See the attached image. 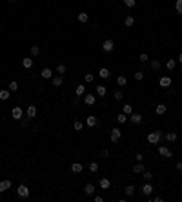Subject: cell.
I'll return each mask as SVG.
<instances>
[{"mask_svg":"<svg viewBox=\"0 0 182 202\" xmlns=\"http://www.w3.org/2000/svg\"><path fill=\"white\" fill-rule=\"evenodd\" d=\"M162 138V131H149L147 133V142L149 144H158Z\"/></svg>","mask_w":182,"mask_h":202,"instance_id":"obj_1","label":"cell"},{"mask_svg":"<svg viewBox=\"0 0 182 202\" xmlns=\"http://www.w3.org/2000/svg\"><path fill=\"white\" fill-rule=\"evenodd\" d=\"M17 193H18L20 199H28V197H29V187L26 186V184H20L18 190H17Z\"/></svg>","mask_w":182,"mask_h":202,"instance_id":"obj_2","label":"cell"},{"mask_svg":"<svg viewBox=\"0 0 182 202\" xmlns=\"http://www.w3.org/2000/svg\"><path fill=\"white\" fill-rule=\"evenodd\" d=\"M158 155L164 157V158H171L173 157V153H171V149L167 146H158Z\"/></svg>","mask_w":182,"mask_h":202,"instance_id":"obj_3","label":"cell"},{"mask_svg":"<svg viewBox=\"0 0 182 202\" xmlns=\"http://www.w3.org/2000/svg\"><path fill=\"white\" fill-rule=\"evenodd\" d=\"M120 137H122V131L118 129V127H113L111 133H109V138H111V142H118Z\"/></svg>","mask_w":182,"mask_h":202,"instance_id":"obj_4","label":"cell"},{"mask_svg":"<svg viewBox=\"0 0 182 202\" xmlns=\"http://www.w3.org/2000/svg\"><path fill=\"white\" fill-rule=\"evenodd\" d=\"M127 120H129L131 124H142V115H140V113H131L129 117H127Z\"/></svg>","mask_w":182,"mask_h":202,"instance_id":"obj_5","label":"cell"},{"mask_svg":"<svg viewBox=\"0 0 182 202\" xmlns=\"http://www.w3.org/2000/svg\"><path fill=\"white\" fill-rule=\"evenodd\" d=\"M113 48H115V42H113L111 38H107V40H104V42H102V49H104L106 53H111Z\"/></svg>","mask_w":182,"mask_h":202,"instance_id":"obj_6","label":"cell"},{"mask_svg":"<svg viewBox=\"0 0 182 202\" xmlns=\"http://www.w3.org/2000/svg\"><path fill=\"white\" fill-rule=\"evenodd\" d=\"M11 117L15 118V120H22V117H24V111H22V107H13V111H11Z\"/></svg>","mask_w":182,"mask_h":202,"instance_id":"obj_7","label":"cell"},{"mask_svg":"<svg viewBox=\"0 0 182 202\" xmlns=\"http://www.w3.org/2000/svg\"><path fill=\"white\" fill-rule=\"evenodd\" d=\"M37 113H38V111H37V106H33V104H31V106H28V111H26V115H28V118H29V120L35 118V117H37Z\"/></svg>","mask_w":182,"mask_h":202,"instance_id":"obj_8","label":"cell"},{"mask_svg":"<svg viewBox=\"0 0 182 202\" xmlns=\"http://www.w3.org/2000/svg\"><path fill=\"white\" fill-rule=\"evenodd\" d=\"M140 191H142V195H146V197H149V195L153 193V186H151V184L146 180V184H144L142 187H140Z\"/></svg>","mask_w":182,"mask_h":202,"instance_id":"obj_9","label":"cell"},{"mask_svg":"<svg viewBox=\"0 0 182 202\" xmlns=\"http://www.w3.org/2000/svg\"><path fill=\"white\" fill-rule=\"evenodd\" d=\"M40 77L46 78V80H49V78H53V71L49 69V67H44V69L40 71Z\"/></svg>","mask_w":182,"mask_h":202,"instance_id":"obj_10","label":"cell"},{"mask_svg":"<svg viewBox=\"0 0 182 202\" xmlns=\"http://www.w3.org/2000/svg\"><path fill=\"white\" fill-rule=\"evenodd\" d=\"M95 102H97V97H95V95H91V93L84 97V104H86V106H93Z\"/></svg>","mask_w":182,"mask_h":202,"instance_id":"obj_11","label":"cell"},{"mask_svg":"<svg viewBox=\"0 0 182 202\" xmlns=\"http://www.w3.org/2000/svg\"><path fill=\"white\" fill-rule=\"evenodd\" d=\"M98 186H100V190H109V186H111V182H109V178H100L98 180Z\"/></svg>","mask_w":182,"mask_h":202,"instance_id":"obj_12","label":"cell"},{"mask_svg":"<svg viewBox=\"0 0 182 202\" xmlns=\"http://www.w3.org/2000/svg\"><path fill=\"white\" fill-rule=\"evenodd\" d=\"M158 86L160 87H170L171 86V78L170 77H162V78L158 80Z\"/></svg>","mask_w":182,"mask_h":202,"instance_id":"obj_13","label":"cell"},{"mask_svg":"<svg viewBox=\"0 0 182 202\" xmlns=\"http://www.w3.org/2000/svg\"><path fill=\"white\" fill-rule=\"evenodd\" d=\"M86 124L89 126V127H97V126H98V120H97V117H93V115H91V117H87V118H86Z\"/></svg>","mask_w":182,"mask_h":202,"instance_id":"obj_14","label":"cell"},{"mask_svg":"<svg viewBox=\"0 0 182 202\" xmlns=\"http://www.w3.org/2000/svg\"><path fill=\"white\" fill-rule=\"evenodd\" d=\"M62 80H64V75H57V77L51 78V82H53L55 87H60V86H62Z\"/></svg>","mask_w":182,"mask_h":202,"instance_id":"obj_15","label":"cell"},{"mask_svg":"<svg viewBox=\"0 0 182 202\" xmlns=\"http://www.w3.org/2000/svg\"><path fill=\"white\" fill-rule=\"evenodd\" d=\"M84 193L89 195V197H93V195H95V186H93V184H86L84 186Z\"/></svg>","mask_w":182,"mask_h":202,"instance_id":"obj_16","label":"cell"},{"mask_svg":"<svg viewBox=\"0 0 182 202\" xmlns=\"http://www.w3.org/2000/svg\"><path fill=\"white\" fill-rule=\"evenodd\" d=\"M9 187H11V180H2V182H0V193L8 191Z\"/></svg>","mask_w":182,"mask_h":202,"instance_id":"obj_17","label":"cell"},{"mask_svg":"<svg viewBox=\"0 0 182 202\" xmlns=\"http://www.w3.org/2000/svg\"><path fill=\"white\" fill-rule=\"evenodd\" d=\"M82 169H84V166L80 164V162H75V164L71 166V171L73 173H82Z\"/></svg>","mask_w":182,"mask_h":202,"instance_id":"obj_18","label":"cell"},{"mask_svg":"<svg viewBox=\"0 0 182 202\" xmlns=\"http://www.w3.org/2000/svg\"><path fill=\"white\" fill-rule=\"evenodd\" d=\"M98 77L100 78H107L109 77V69H107V67H100L98 69Z\"/></svg>","mask_w":182,"mask_h":202,"instance_id":"obj_19","label":"cell"},{"mask_svg":"<svg viewBox=\"0 0 182 202\" xmlns=\"http://www.w3.org/2000/svg\"><path fill=\"white\" fill-rule=\"evenodd\" d=\"M166 109H167V107H166V104H158L157 107H155V113H157V115H164V113H166Z\"/></svg>","mask_w":182,"mask_h":202,"instance_id":"obj_20","label":"cell"},{"mask_svg":"<svg viewBox=\"0 0 182 202\" xmlns=\"http://www.w3.org/2000/svg\"><path fill=\"white\" fill-rule=\"evenodd\" d=\"M77 18H78V22H80V24H86L87 20H89L87 13H84V11H82V13H78V17H77Z\"/></svg>","mask_w":182,"mask_h":202,"instance_id":"obj_21","label":"cell"},{"mask_svg":"<svg viewBox=\"0 0 182 202\" xmlns=\"http://www.w3.org/2000/svg\"><path fill=\"white\" fill-rule=\"evenodd\" d=\"M144 169H146V167H144L142 162H138V164L133 166V173H144Z\"/></svg>","mask_w":182,"mask_h":202,"instance_id":"obj_22","label":"cell"},{"mask_svg":"<svg viewBox=\"0 0 182 202\" xmlns=\"http://www.w3.org/2000/svg\"><path fill=\"white\" fill-rule=\"evenodd\" d=\"M11 97V91L9 89H0V100H8Z\"/></svg>","mask_w":182,"mask_h":202,"instance_id":"obj_23","label":"cell"},{"mask_svg":"<svg viewBox=\"0 0 182 202\" xmlns=\"http://www.w3.org/2000/svg\"><path fill=\"white\" fill-rule=\"evenodd\" d=\"M124 191H126V195H127V197H133V195H135V186L127 184V186L124 187Z\"/></svg>","mask_w":182,"mask_h":202,"instance_id":"obj_24","label":"cell"},{"mask_svg":"<svg viewBox=\"0 0 182 202\" xmlns=\"http://www.w3.org/2000/svg\"><path fill=\"white\" fill-rule=\"evenodd\" d=\"M133 24H135V18H133L131 15L124 18V26H126V28H131V26H133Z\"/></svg>","mask_w":182,"mask_h":202,"instance_id":"obj_25","label":"cell"},{"mask_svg":"<svg viewBox=\"0 0 182 202\" xmlns=\"http://www.w3.org/2000/svg\"><path fill=\"white\" fill-rule=\"evenodd\" d=\"M22 66L26 67V69H29V67H33V58H24V60H22Z\"/></svg>","mask_w":182,"mask_h":202,"instance_id":"obj_26","label":"cell"},{"mask_svg":"<svg viewBox=\"0 0 182 202\" xmlns=\"http://www.w3.org/2000/svg\"><path fill=\"white\" fill-rule=\"evenodd\" d=\"M166 140L167 142H175V140H177V133H166Z\"/></svg>","mask_w":182,"mask_h":202,"instance_id":"obj_27","label":"cell"},{"mask_svg":"<svg viewBox=\"0 0 182 202\" xmlns=\"http://www.w3.org/2000/svg\"><path fill=\"white\" fill-rule=\"evenodd\" d=\"M117 84H118V86H126V84H127V78H126L124 75H118V77H117Z\"/></svg>","mask_w":182,"mask_h":202,"instance_id":"obj_28","label":"cell"},{"mask_svg":"<svg viewBox=\"0 0 182 202\" xmlns=\"http://www.w3.org/2000/svg\"><path fill=\"white\" fill-rule=\"evenodd\" d=\"M87 167H89V171H91V173H97L100 166H98V162H89V166H87Z\"/></svg>","mask_w":182,"mask_h":202,"instance_id":"obj_29","label":"cell"},{"mask_svg":"<svg viewBox=\"0 0 182 202\" xmlns=\"http://www.w3.org/2000/svg\"><path fill=\"white\" fill-rule=\"evenodd\" d=\"M86 93V86L84 84H80V86H77V97H82Z\"/></svg>","mask_w":182,"mask_h":202,"instance_id":"obj_30","label":"cell"},{"mask_svg":"<svg viewBox=\"0 0 182 202\" xmlns=\"http://www.w3.org/2000/svg\"><path fill=\"white\" fill-rule=\"evenodd\" d=\"M106 93H107V91H106L104 86H97V95H98V97H106Z\"/></svg>","mask_w":182,"mask_h":202,"instance_id":"obj_31","label":"cell"},{"mask_svg":"<svg viewBox=\"0 0 182 202\" xmlns=\"http://www.w3.org/2000/svg\"><path fill=\"white\" fill-rule=\"evenodd\" d=\"M117 122H118V124H124V122H127V115H126V113H120V115L117 117Z\"/></svg>","mask_w":182,"mask_h":202,"instance_id":"obj_32","label":"cell"},{"mask_svg":"<svg viewBox=\"0 0 182 202\" xmlns=\"http://www.w3.org/2000/svg\"><path fill=\"white\" fill-rule=\"evenodd\" d=\"M175 66H177V62H175V60L173 58H170V60H167V62H166V67H167V69H175Z\"/></svg>","mask_w":182,"mask_h":202,"instance_id":"obj_33","label":"cell"},{"mask_svg":"<svg viewBox=\"0 0 182 202\" xmlns=\"http://www.w3.org/2000/svg\"><path fill=\"white\" fill-rule=\"evenodd\" d=\"M149 66H151V69H153V71H158V69H160V62H158V60H151V64H149Z\"/></svg>","mask_w":182,"mask_h":202,"instance_id":"obj_34","label":"cell"},{"mask_svg":"<svg viewBox=\"0 0 182 202\" xmlns=\"http://www.w3.org/2000/svg\"><path fill=\"white\" fill-rule=\"evenodd\" d=\"M142 177H144V180H147V182H149V180L153 178V173H151V171H147V169H144V173H142Z\"/></svg>","mask_w":182,"mask_h":202,"instance_id":"obj_35","label":"cell"},{"mask_svg":"<svg viewBox=\"0 0 182 202\" xmlns=\"http://www.w3.org/2000/svg\"><path fill=\"white\" fill-rule=\"evenodd\" d=\"M175 9H177L179 15H182V0H177V2H175Z\"/></svg>","mask_w":182,"mask_h":202,"instance_id":"obj_36","label":"cell"},{"mask_svg":"<svg viewBox=\"0 0 182 202\" xmlns=\"http://www.w3.org/2000/svg\"><path fill=\"white\" fill-rule=\"evenodd\" d=\"M124 113H126V115H127V117H129V115H131V113H133V107H131L129 104H124Z\"/></svg>","mask_w":182,"mask_h":202,"instance_id":"obj_37","label":"cell"},{"mask_svg":"<svg viewBox=\"0 0 182 202\" xmlns=\"http://www.w3.org/2000/svg\"><path fill=\"white\" fill-rule=\"evenodd\" d=\"M38 53H40V48H38V46H37V44H35V46H31V55H33V57H37Z\"/></svg>","mask_w":182,"mask_h":202,"instance_id":"obj_38","label":"cell"},{"mask_svg":"<svg viewBox=\"0 0 182 202\" xmlns=\"http://www.w3.org/2000/svg\"><path fill=\"white\" fill-rule=\"evenodd\" d=\"M9 91H18V82H9Z\"/></svg>","mask_w":182,"mask_h":202,"instance_id":"obj_39","label":"cell"},{"mask_svg":"<svg viewBox=\"0 0 182 202\" xmlns=\"http://www.w3.org/2000/svg\"><path fill=\"white\" fill-rule=\"evenodd\" d=\"M84 80H86V82H87V84H91V82H93V80H95V75H91V73H87V75L84 77Z\"/></svg>","mask_w":182,"mask_h":202,"instance_id":"obj_40","label":"cell"},{"mask_svg":"<svg viewBox=\"0 0 182 202\" xmlns=\"http://www.w3.org/2000/svg\"><path fill=\"white\" fill-rule=\"evenodd\" d=\"M57 73H58V75H64V73H66V66H64V64L57 66Z\"/></svg>","mask_w":182,"mask_h":202,"instance_id":"obj_41","label":"cell"},{"mask_svg":"<svg viewBox=\"0 0 182 202\" xmlns=\"http://www.w3.org/2000/svg\"><path fill=\"white\" fill-rule=\"evenodd\" d=\"M138 60H140V62H147V60H149V57H147V53H140Z\"/></svg>","mask_w":182,"mask_h":202,"instance_id":"obj_42","label":"cell"},{"mask_svg":"<svg viewBox=\"0 0 182 202\" xmlns=\"http://www.w3.org/2000/svg\"><path fill=\"white\" fill-rule=\"evenodd\" d=\"M73 127H75V129H77V131H80V129H82V127H84V124H82V122H80V120H77V122H75V124H73Z\"/></svg>","mask_w":182,"mask_h":202,"instance_id":"obj_43","label":"cell"},{"mask_svg":"<svg viewBox=\"0 0 182 202\" xmlns=\"http://www.w3.org/2000/svg\"><path fill=\"white\" fill-rule=\"evenodd\" d=\"M115 98H117V100H122V98H124V93L120 91V89H117V91H115Z\"/></svg>","mask_w":182,"mask_h":202,"instance_id":"obj_44","label":"cell"},{"mask_svg":"<svg viewBox=\"0 0 182 202\" xmlns=\"http://www.w3.org/2000/svg\"><path fill=\"white\" fill-rule=\"evenodd\" d=\"M142 78H144V73L142 71H137V73H135V80H138V82H140Z\"/></svg>","mask_w":182,"mask_h":202,"instance_id":"obj_45","label":"cell"},{"mask_svg":"<svg viewBox=\"0 0 182 202\" xmlns=\"http://www.w3.org/2000/svg\"><path fill=\"white\" fill-rule=\"evenodd\" d=\"M124 4L127 6V8H135V4H137V2H135V0H124Z\"/></svg>","mask_w":182,"mask_h":202,"instance_id":"obj_46","label":"cell"},{"mask_svg":"<svg viewBox=\"0 0 182 202\" xmlns=\"http://www.w3.org/2000/svg\"><path fill=\"white\" fill-rule=\"evenodd\" d=\"M135 158H137V160H138V162H142V158H144V155H142V153H137V155H135Z\"/></svg>","mask_w":182,"mask_h":202,"instance_id":"obj_47","label":"cell"},{"mask_svg":"<svg viewBox=\"0 0 182 202\" xmlns=\"http://www.w3.org/2000/svg\"><path fill=\"white\" fill-rule=\"evenodd\" d=\"M93 200H95V202H102L104 199H102V197H100V195H95V197H93Z\"/></svg>","mask_w":182,"mask_h":202,"instance_id":"obj_48","label":"cell"},{"mask_svg":"<svg viewBox=\"0 0 182 202\" xmlns=\"http://www.w3.org/2000/svg\"><path fill=\"white\" fill-rule=\"evenodd\" d=\"M177 171L182 173V160H179V162H177Z\"/></svg>","mask_w":182,"mask_h":202,"instance_id":"obj_49","label":"cell"},{"mask_svg":"<svg viewBox=\"0 0 182 202\" xmlns=\"http://www.w3.org/2000/svg\"><path fill=\"white\" fill-rule=\"evenodd\" d=\"M102 157H109V149H104L102 151Z\"/></svg>","mask_w":182,"mask_h":202,"instance_id":"obj_50","label":"cell"},{"mask_svg":"<svg viewBox=\"0 0 182 202\" xmlns=\"http://www.w3.org/2000/svg\"><path fill=\"white\" fill-rule=\"evenodd\" d=\"M179 62L182 64V53H180V55H179Z\"/></svg>","mask_w":182,"mask_h":202,"instance_id":"obj_51","label":"cell"},{"mask_svg":"<svg viewBox=\"0 0 182 202\" xmlns=\"http://www.w3.org/2000/svg\"><path fill=\"white\" fill-rule=\"evenodd\" d=\"M8 2H9V4H13V2H15V0H8Z\"/></svg>","mask_w":182,"mask_h":202,"instance_id":"obj_52","label":"cell"}]
</instances>
